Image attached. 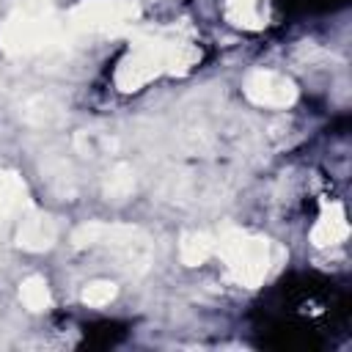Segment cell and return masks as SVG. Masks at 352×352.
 Listing matches in <instances>:
<instances>
[{"label": "cell", "mask_w": 352, "mask_h": 352, "mask_svg": "<svg viewBox=\"0 0 352 352\" xmlns=\"http://www.w3.org/2000/svg\"><path fill=\"white\" fill-rule=\"evenodd\" d=\"M0 38H3V47L11 52H33L47 47L55 38V22L47 11V3L25 0L19 11L3 25Z\"/></svg>", "instance_id": "1"}, {"label": "cell", "mask_w": 352, "mask_h": 352, "mask_svg": "<svg viewBox=\"0 0 352 352\" xmlns=\"http://www.w3.org/2000/svg\"><path fill=\"white\" fill-rule=\"evenodd\" d=\"M135 14L138 8L124 0H88L72 11V25L82 30H110L126 25Z\"/></svg>", "instance_id": "3"}, {"label": "cell", "mask_w": 352, "mask_h": 352, "mask_svg": "<svg viewBox=\"0 0 352 352\" xmlns=\"http://www.w3.org/2000/svg\"><path fill=\"white\" fill-rule=\"evenodd\" d=\"M226 16L242 28H258L264 19V0H226Z\"/></svg>", "instance_id": "7"}, {"label": "cell", "mask_w": 352, "mask_h": 352, "mask_svg": "<svg viewBox=\"0 0 352 352\" xmlns=\"http://www.w3.org/2000/svg\"><path fill=\"white\" fill-rule=\"evenodd\" d=\"M220 256L226 258L231 275L245 286H258L270 270V245L261 236L250 234H228L220 242Z\"/></svg>", "instance_id": "2"}, {"label": "cell", "mask_w": 352, "mask_h": 352, "mask_svg": "<svg viewBox=\"0 0 352 352\" xmlns=\"http://www.w3.org/2000/svg\"><path fill=\"white\" fill-rule=\"evenodd\" d=\"M22 198V182L14 173H0V217L11 214Z\"/></svg>", "instance_id": "10"}, {"label": "cell", "mask_w": 352, "mask_h": 352, "mask_svg": "<svg viewBox=\"0 0 352 352\" xmlns=\"http://www.w3.org/2000/svg\"><path fill=\"white\" fill-rule=\"evenodd\" d=\"M16 239H19V245L28 248V250H44V248H50L52 239H55V223H52L47 214H36V217H30V220L22 223Z\"/></svg>", "instance_id": "5"}, {"label": "cell", "mask_w": 352, "mask_h": 352, "mask_svg": "<svg viewBox=\"0 0 352 352\" xmlns=\"http://www.w3.org/2000/svg\"><path fill=\"white\" fill-rule=\"evenodd\" d=\"M22 302L30 308V311H44L47 305H50V292H47V283H44V278H38V275H33V278H28L25 283H22Z\"/></svg>", "instance_id": "9"}, {"label": "cell", "mask_w": 352, "mask_h": 352, "mask_svg": "<svg viewBox=\"0 0 352 352\" xmlns=\"http://www.w3.org/2000/svg\"><path fill=\"white\" fill-rule=\"evenodd\" d=\"M113 297H116V286L107 283V280H96V283H91V286L82 292V302H85V305H94V308L107 305Z\"/></svg>", "instance_id": "11"}, {"label": "cell", "mask_w": 352, "mask_h": 352, "mask_svg": "<svg viewBox=\"0 0 352 352\" xmlns=\"http://www.w3.org/2000/svg\"><path fill=\"white\" fill-rule=\"evenodd\" d=\"M214 253V242L206 234H187L182 239V258L184 264H204Z\"/></svg>", "instance_id": "8"}, {"label": "cell", "mask_w": 352, "mask_h": 352, "mask_svg": "<svg viewBox=\"0 0 352 352\" xmlns=\"http://www.w3.org/2000/svg\"><path fill=\"white\" fill-rule=\"evenodd\" d=\"M245 94L261 107H286L294 102V85L275 72H253L245 82Z\"/></svg>", "instance_id": "4"}, {"label": "cell", "mask_w": 352, "mask_h": 352, "mask_svg": "<svg viewBox=\"0 0 352 352\" xmlns=\"http://www.w3.org/2000/svg\"><path fill=\"white\" fill-rule=\"evenodd\" d=\"M346 217H344V212H341V206H330V212H324L322 217H319V223H316V228H314V242L316 245H336V242H341L344 236H346Z\"/></svg>", "instance_id": "6"}]
</instances>
